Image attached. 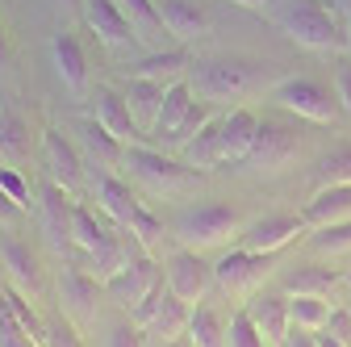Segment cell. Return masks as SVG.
<instances>
[{
	"label": "cell",
	"instance_id": "1",
	"mask_svg": "<svg viewBox=\"0 0 351 347\" xmlns=\"http://www.w3.org/2000/svg\"><path fill=\"white\" fill-rule=\"evenodd\" d=\"M268 13L305 51H347V17L326 0H268Z\"/></svg>",
	"mask_w": 351,
	"mask_h": 347
},
{
	"label": "cell",
	"instance_id": "2",
	"mask_svg": "<svg viewBox=\"0 0 351 347\" xmlns=\"http://www.w3.org/2000/svg\"><path fill=\"white\" fill-rule=\"evenodd\" d=\"M193 93L209 105L222 101H243L263 88V67L251 59H230V55H213V59H193L189 67Z\"/></svg>",
	"mask_w": 351,
	"mask_h": 347
},
{
	"label": "cell",
	"instance_id": "3",
	"mask_svg": "<svg viewBox=\"0 0 351 347\" xmlns=\"http://www.w3.org/2000/svg\"><path fill=\"white\" fill-rule=\"evenodd\" d=\"M243 218L239 209L226 201H201V205H184L171 222V235L180 239V247L193 251H209V247H222L230 235H239Z\"/></svg>",
	"mask_w": 351,
	"mask_h": 347
},
{
	"label": "cell",
	"instance_id": "4",
	"mask_svg": "<svg viewBox=\"0 0 351 347\" xmlns=\"http://www.w3.org/2000/svg\"><path fill=\"white\" fill-rule=\"evenodd\" d=\"M121 171H130L134 180H143V184L155 189V193H184V189H193L197 176H201V171L189 167L184 159L163 155L159 147H143V143H130V147H125Z\"/></svg>",
	"mask_w": 351,
	"mask_h": 347
},
{
	"label": "cell",
	"instance_id": "5",
	"mask_svg": "<svg viewBox=\"0 0 351 347\" xmlns=\"http://www.w3.org/2000/svg\"><path fill=\"white\" fill-rule=\"evenodd\" d=\"M272 101L305 121H318V125H330L339 117V97H330V88L322 80H310V75H289V80H276L272 84Z\"/></svg>",
	"mask_w": 351,
	"mask_h": 347
},
{
	"label": "cell",
	"instance_id": "6",
	"mask_svg": "<svg viewBox=\"0 0 351 347\" xmlns=\"http://www.w3.org/2000/svg\"><path fill=\"white\" fill-rule=\"evenodd\" d=\"M159 285H163V264H159L151 251H134V255L125 259V268H121V272H113L101 289L117 301L121 310H138V306H143V301H147Z\"/></svg>",
	"mask_w": 351,
	"mask_h": 347
},
{
	"label": "cell",
	"instance_id": "7",
	"mask_svg": "<svg viewBox=\"0 0 351 347\" xmlns=\"http://www.w3.org/2000/svg\"><path fill=\"white\" fill-rule=\"evenodd\" d=\"M163 285L184 301V306H197L205 301V293L213 289V264H205L201 251L193 247H180L163 259Z\"/></svg>",
	"mask_w": 351,
	"mask_h": 347
},
{
	"label": "cell",
	"instance_id": "8",
	"mask_svg": "<svg viewBox=\"0 0 351 347\" xmlns=\"http://www.w3.org/2000/svg\"><path fill=\"white\" fill-rule=\"evenodd\" d=\"M272 259L276 255H259V251L234 247L213 264V285H222L226 293H255L263 285V276L272 272Z\"/></svg>",
	"mask_w": 351,
	"mask_h": 347
},
{
	"label": "cell",
	"instance_id": "9",
	"mask_svg": "<svg viewBox=\"0 0 351 347\" xmlns=\"http://www.w3.org/2000/svg\"><path fill=\"white\" fill-rule=\"evenodd\" d=\"M42 163H47V176L55 184H63L71 197L80 193V184H84V159H80V147L63 134V130H42Z\"/></svg>",
	"mask_w": 351,
	"mask_h": 347
},
{
	"label": "cell",
	"instance_id": "10",
	"mask_svg": "<svg viewBox=\"0 0 351 347\" xmlns=\"http://www.w3.org/2000/svg\"><path fill=\"white\" fill-rule=\"evenodd\" d=\"M38 209H42V235H47V243L55 251H67L71 247V226H75V197L63 184L47 180V184H42Z\"/></svg>",
	"mask_w": 351,
	"mask_h": 347
},
{
	"label": "cell",
	"instance_id": "11",
	"mask_svg": "<svg viewBox=\"0 0 351 347\" xmlns=\"http://www.w3.org/2000/svg\"><path fill=\"white\" fill-rule=\"evenodd\" d=\"M80 9H84V21L88 29L97 34V42H105L109 51H125V47H134V25H130V17L121 13L117 0H80Z\"/></svg>",
	"mask_w": 351,
	"mask_h": 347
},
{
	"label": "cell",
	"instance_id": "12",
	"mask_svg": "<svg viewBox=\"0 0 351 347\" xmlns=\"http://www.w3.org/2000/svg\"><path fill=\"white\" fill-rule=\"evenodd\" d=\"M297 235H305V218L301 213H268V218H259L243 230V243L247 251H259V255H276L285 251Z\"/></svg>",
	"mask_w": 351,
	"mask_h": 347
},
{
	"label": "cell",
	"instance_id": "13",
	"mask_svg": "<svg viewBox=\"0 0 351 347\" xmlns=\"http://www.w3.org/2000/svg\"><path fill=\"white\" fill-rule=\"evenodd\" d=\"M93 121H101L109 134L117 143H138L143 139V125L134 121V113H130V101L121 88H109V84H101V88L93 93Z\"/></svg>",
	"mask_w": 351,
	"mask_h": 347
},
{
	"label": "cell",
	"instance_id": "14",
	"mask_svg": "<svg viewBox=\"0 0 351 347\" xmlns=\"http://www.w3.org/2000/svg\"><path fill=\"white\" fill-rule=\"evenodd\" d=\"M51 59H55V75L63 80V88L71 97H88V51L75 29H59L51 42Z\"/></svg>",
	"mask_w": 351,
	"mask_h": 347
},
{
	"label": "cell",
	"instance_id": "15",
	"mask_svg": "<svg viewBox=\"0 0 351 347\" xmlns=\"http://www.w3.org/2000/svg\"><path fill=\"white\" fill-rule=\"evenodd\" d=\"M251 322L268 335V343H285L289 331H293V314H289V293H276V289H255L247 297V306Z\"/></svg>",
	"mask_w": 351,
	"mask_h": 347
},
{
	"label": "cell",
	"instance_id": "16",
	"mask_svg": "<svg viewBox=\"0 0 351 347\" xmlns=\"http://www.w3.org/2000/svg\"><path fill=\"white\" fill-rule=\"evenodd\" d=\"M159 17H163V29L180 47H189V42H197L213 29V17L201 0H159Z\"/></svg>",
	"mask_w": 351,
	"mask_h": 347
},
{
	"label": "cell",
	"instance_id": "17",
	"mask_svg": "<svg viewBox=\"0 0 351 347\" xmlns=\"http://www.w3.org/2000/svg\"><path fill=\"white\" fill-rule=\"evenodd\" d=\"M293 159H297V134L293 130L280 125V121H259V134H255V147H251L247 163L263 167V171H276Z\"/></svg>",
	"mask_w": 351,
	"mask_h": 347
},
{
	"label": "cell",
	"instance_id": "18",
	"mask_svg": "<svg viewBox=\"0 0 351 347\" xmlns=\"http://www.w3.org/2000/svg\"><path fill=\"white\" fill-rule=\"evenodd\" d=\"M259 134V117L251 109H230V113H217V139H222V163H247L251 147Z\"/></svg>",
	"mask_w": 351,
	"mask_h": 347
},
{
	"label": "cell",
	"instance_id": "19",
	"mask_svg": "<svg viewBox=\"0 0 351 347\" xmlns=\"http://www.w3.org/2000/svg\"><path fill=\"white\" fill-rule=\"evenodd\" d=\"M93 197H97V209L105 218H113L117 226H125L134 218V209H138V197L130 189V180H121L117 171H105V167L93 171Z\"/></svg>",
	"mask_w": 351,
	"mask_h": 347
},
{
	"label": "cell",
	"instance_id": "20",
	"mask_svg": "<svg viewBox=\"0 0 351 347\" xmlns=\"http://www.w3.org/2000/svg\"><path fill=\"white\" fill-rule=\"evenodd\" d=\"M193 105H197V93H193V84H189V80L167 84L163 105H159V117H155V125H151V139H155L159 147H167L171 134H176V130L184 125V117L193 113Z\"/></svg>",
	"mask_w": 351,
	"mask_h": 347
},
{
	"label": "cell",
	"instance_id": "21",
	"mask_svg": "<svg viewBox=\"0 0 351 347\" xmlns=\"http://www.w3.org/2000/svg\"><path fill=\"white\" fill-rule=\"evenodd\" d=\"M97 289H101V280H93L80 264H67V268L59 272L63 314H67V318H88V314H97Z\"/></svg>",
	"mask_w": 351,
	"mask_h": 347
},
{
	"label": "cell",
	"instance_id": "22",
	"mask_svg": "<svg viewBox=\"0 0 351 347\" xmlns=\"http://www.w3.org/2000/svg\"><path fill=\"white\" fill-rule=\"evenodd\" d=\"M305 226H335V222H351V184H330V189H318L301 209Z\"/></svg>",
	"mask_w": 351,
	"mask_h": 347
},
{
	"label": "cell",
	"instance_id": "23",
	"mask_svg": "<svg viewBox=\"0 0 351 347\" xmlns=\"http://www.w3.org/2000/svg\"><path fill=\"white\" fill-rule=\"evenodd\" d=\"M134 251H143V247H138L134 239L125 243V239H121V235L113 230V235H109V239H105V243H101L97 251L80 255V268H84L88 276H93V280H101V285H105V280H109L113 272H121V268H125V259L134 255Z\"/></svg>",
	"mask_w": 351,
	"mask_h": 347
},
{
	"label": "cell",
	"instance_id": "24",
	"mask_svg": "<svg viewBox=\"0 0 351 347\" xmlns=\"http://www.w3.org/2000/svg\"><path fill=\"white\" fill-rule=\"evenodd\" d=\"M0 264H5V272H9V280L17 289H25V293L42 289V268H38V255L29 251V243L5 235V239H0Z\"/></svg>",
	"mask_w": 351,
	"mask_h": 347
},
{
	"label": "cell",
	"instance_id": "25",
	"mask_svg": "<svg viewBox=\"0 0 351 347\" xmlns=\"http://www.w3.org/2000/svg\"><path fill=\"white\" fill-rule=\"evenodd\" d=\"M189 67H193L189 47H171V51L143 55L134 67H130V75H143V80H155V84H176V80H189Z\"/></svg>",
	"mask_w": 351,
	"mask_h": 347
},
{
	"label": "cell",
	"instance_id": "26",
	"mask_svg": "<svg viewBox=\"0 0 351 347\" xmlns=\"http://www.w3.org/2000/svg\"><path fill=\"white\" fill-rule=\"evenodd\" d=\"M80 147H84V155L88 159H97V167H105V171H121V163H125V143H117L109 130L101 125V121H80Z\"/></svg>",
	"mask_w": 351,
	"mask_h": 347
},
{
	"label": "cell",
	"instance_id": "27",
	"mask_svg": "<svg viewBox=\"0 0 351 347\" xmlns=\"http://www.w3.org/2000/svg\"><path fill=\"white\" fill-rule=\"evenodd\" d=\"M121 93H125V101H130L134 121H138L143 130H151L155 117H159V105H163L167 84H155V80H143V75H125V80H121Z\"/></svg>",
	"mask_w": 351,
	"mask_h": 347
},
{
	"label": "cell",
	"instance_id": "28",
	"mask_svg": "<svg viewBox=\"0 0 351 347\" xmlns=\"http://www.w3.org/2000/svg\"><path fill=\"white\" fill-rule=\"evenodd\" d=\"M189 318H193V306H184L180 297H176L171 289L159 297V306H155V314H151V322L143 326V331H151V335H163L167 343L171 339H180V335H189Z\"/></svg>",
	"mask_w": 351,
	"mask_h": 347
},
{
	"label": "cell",
	"instance_id": "29",
	"mask_svg": "<svg viewBox=\"0 0 351 347\" xmlns=\"http://www.w3.org/2000/svg\"><path fill=\"white\" fill-rule=\"evenodd\" d=\"M335 285H339V272L326 268V264H305V268H293L285 276V293L289 297H326Z\"/></svg>",
	"mask_w": 351,
	"mask_h": 347
},
{
	"label": "cell",
	"instance_id": "30",
	"mask_svg": "<svg viewBox=\"0 0 351 347\" xmlns=\"http://www.w3.org/2000/svg\"><path fill=\"white\" fill-rule=\"evenodd\" d=\"M113 235V226L109 222H101L93 209H88L84 201H75V226H71V247L80 251V255H88V251H97L105 239Z\"/></svg>",
	"mask_w": 351,
	"mask_h": 347
},
{
	"label": "cell",
	"instance_id": "31",
	"mask_svg": "<svg viewBox=\"0 0 351 347\" xmlns=\"http://www.w3.org/2000/svg\"><path fill=\"white\" fill-rule=\"evenodd\" d=\"M189 343L193 347H226V318L213 306H197L189 318Z\"/></svg>",
	"mask_w": 351,
	"mask_h": 347
},
{
	"label": "cell",
	"instance_id": "32",
	"mask_svg": "<svg viewBox=\"0 0 351 347\" xmlns=\"http://www.w3.org/2000/svg\"><path fill=\"white\" fill-rule=\"evenodd\" d=\"M121 13L134 25V38L138 42H155L163 34V17H159V0H117Z\"/></svg>",
	"mask_w": 351,
	"mask_h": 347
},
{
	"label": "cell",
	"instance_id": "33",
	"mask_svg": "<svg viewBox=\"0 0 351 347\" xmlns=\"http://www.w3.org/2000/svg\"><path fill=\"white\" fill-rule=\"evenodd\" d=\"M330 184H351V147H335L314 163V193L330 189Z\"/></svg>",
	"mask_w": 351,
	"mask_h": 347
},
{
	"label": "cell",
	"instance_id": "34",
	"mask_svg": "<svg viewBox=\"0 0 351 347\" xmlns=\"http://www.w3.org/2000/svg\"><path fill=\"white\" fill-rule=\"evenodd\" d=\"M289 314H293V326L297 331L318 335L330 322V301L326 297H289Z\"/></svg>",
	"mask_w": 351,
	"mask_h": 347
},
{
	"label": "cell",
	"instance_id": "35",
	"mask_svg": "<svg viewBox=\"0 0 351 347\" xmlns=\"http://www.w3.org/2000/svg\"><path fill=\"white\" fill-rule=\"evenodd\" d=\"M125 230H130V239H134L143 251H151V255H155V247L163 243V222L155 218L147 205H138V209H134V218L125 222Z\"/></svg>",
	"mask_w": 351,
	"mask_h": 347
},
{
	"label": "cell",
	"instance_id": "36",
	"mask_svg": "<svg viewBox=\"0 0 351 347\" xmlns=\"http://www.w3.org/2000/svg\"><path fill=\"white\" fill-rule=\"evenodd\" d=\"M226 347H268V335H263L247 310H234L226 322Z\"/></svg>",
	"mask_w": 351,
	"mask_h": 347
},
{
	"label": "cell",
	"instance_id": "37",
	"mask_svg": "<svg viewBox=\"0 0 351 347\" xmlns=\"http://www.w3.org/2000/svg\"><path fill=\"white\" fill-rule=\"evenodd\" d=\"M310 251H318V255H343V251H351V222L318 226L310 235Z\"/></svg>",
	"mask_w": 351,
	"mask_h": 347
},
{
	"label": "cell",
	"instance_id": "38",
	"mask_svg": "<svg viewBox=\"0 0 351 347\" xmlns=\"http://www.w3.org/2000/svg\"><path fill=\"white\" fill-rule=\"evenodd\" d=\"M29 130H25V121L21 117H5L0 121V151H5L9 159H21V155H29Z\"/></svg>",
	"mask_w": 351,
	"mask_h": 347
},
{
	"label": "cell",
	"instance_id": "39",
	"mask_svg": "<svg viewBox=\"0 0 351 347\" xmlns=\"http://www.w3.org/2000/svg\"><path fill=\"white\" fill-rule=\"evenodd\" d=\"M0 347H42L17 318H13V310L0 301Z\"/></svg>",
	"mask_w": 351,
	"mask_h": 347
},
{
	"label": "cell",
	"instance_id": "40",
	"mask_svg": "<svg viewBox=\"0 0 351 347\" xmlns=\"http://www.w3.org/2000/svg\"><path fill=\"white\" fill-rule=\"evenodd\" d=\"M0 193H5L13 205L29 209V184H25L21 171H17V167H9V163H0Z\"/></svg>",
	"mask_w": 351,
	"mask_h": 347
},
{
	"label": "cell",
	"instance_id": "41",
	"mask_svg": "<svg viewBox=\"0 0 351 347\" xmlns=\"http://www.w3.org/2000/svg\"><path fill=\"white\" fill-rule=\"evenodd\" d=\"M335 97H339V109L351 117V59L347 55H339L335 63Z\"/></svg>",
	"mask_w": 351,
	"mask_h": 347
},
{
	"label": "cell",
	"instance_id": "42",
	"mask_svg": "<svg viewBox=\"0 0 351 347\" xmlns=\"http://www.w3.org/2000/svg\"><path fill=\"white\" fill-rule=\"evenodd\" d=\"M105 347H143V326L138 322H117V326H109Z\"/></svg>",
	"mask_w": 351,
	"mask_h": 347
},
{
	"label": "cell",
	"instance_id": "43",
	"mask_svg": "<svg viewBox=\"0 0 351 347\" xmlns=\"http://www.w3.org/2000/svg\"><path fill=\"white\" fill-rule=\"evenodd\" d=\"M42 347H84V343H80L75 326L63 318V322H47V343H42Z\"/></svg>",
	"mask_w": 351,
	"mask_h": 347
},
{
	"label": "cell",
	"instance_id": "44",
	"mask_svg": "<svg viewBox=\"0 0 351 347\" xmlns=\"http://www.w3.org/2000/svg\"><path fill=\"white\" fill-rule=\"evenodd\" d=\"M326 335H330V339H339L343 347H351V310H330Z\"/></svg>",
	"mask_w": 351,
	"mask_h": 347
},
{
	"label": "cell",
	"instance_id": "45",
	"mask_svg": "<svg viewBox=\"0 0 351 347\" xmlns=\"http://www.w3.org/2000/svg\"><path fill=\"white\" fill-rule=\"evenodd\" d=\"M21 213H25L21 205H13L5 193H0V230H13V226L21 222Z\"/></svg>",
	"mask_w": 351,
	"mask_h": 347
},
{
	"label": "cell",
	"instance_id": "46",
	"mask_svg": "<svg viewBox=\"0 0 351 347\" xmlns=\"http://www.w3.org/2000/svg\"><path fill=\"white\" fill-rule=\"evenodd\" d=\"M280 347H322V343H318V335H310V331H297V326H293V331H289V339H285Z\"/></svg>",
	"mask_w": 351,
	"mask_h": 347
},
{
	"label": "cell",
	"instance_id": "47",
	"mask_svg": "<svg viewBox=\"0 0 351 347\" xmlns=\"http://www.w3.org/2000/svg\"><path fill=\"white\" fill-rule=\"evenodd\" d=\"M13 59V47H9V34H5V21H0V67H9Z\"/></svg>",
	"mask_w": 351,
	"mask_h": 347
},
{
	"label": "cell",
	"instance_id": "48",
	"mask_svg": "<svg viewBox=\"0 0 351 347\" xmlns=\"http://www.w3.org/2000/svg\"><path fill=\"white\" fill-rule=\"evenodd\" d=\"M230 5H239V9H268V0H230Z\"/></svg>",
	"mask_w": 351,
	"mask_h": 347
},
{
	"label": "cell",
	"instance_id": "49",
	"mask_svg": "<svg viewBox=\"0 0 351 347\" xmlns=\"http://www.w3.org/2000/svg\"><path fill=\"white\" fill-rule=\"evenodd\" d=\"M318 343H322V347H343V343H339V339H330L326 331H318Z\"/></svg>",
	"mask_w": 351,
	"mask_h": 347
},
{
	"label": "cell",
	"instance_id": "50",
	"mask_svg": "<svg viewBox=\"0 0 351 347\" xmlns=\"http://www.w3.org/2000/svg\"><path fill=\"white\" fill-rule=\"evenodd\" d=\"M330 5H335V9H339L343 17H351V0H330Z\"/></svg>",
	"mask_w": 351,
	"mask_h": 347
},
{
	"label": "cell",
	"instance_id": "51",
	"mask_svg": "<svg viewBox=\"0 0 351 347\" xmlns=\"http://www.w3.org/2000/svg\"><path fill=\"white\" fill-rule=\"evenodd\" d=\"M59 5H80V0H59Z\"/></svg>",
	"mask_w": 351,
	"mask_h": 347
},
{
	"label": "cell",
	"instance_id": "52",
	"mask_svg": "<svg viewBox=\"0 0 351 347\" xmlns=\"http://www.w3.org/2000/svg\"><path fill=\"white\" fill-rule=\"evenodd\" d=\"M167 347H176V339H171V343H167Z\"/></svg>",
	"mask_w": 351,
	"mask_h": 347
},
{
	"label": "cell",
	"instance_id": "53",
	"mask_svg": "<svg viewBox=\"0 0 351 347\" xmlns=\"http://www.w3.org/2000/svg\"><path fill=\"white\" fill-rule=\"evenodd\" d=\"M347 25H351V17H347Z\"/></svg>",
	"mask_w": 351,
	"mask_h": 347
}]
</instances>
